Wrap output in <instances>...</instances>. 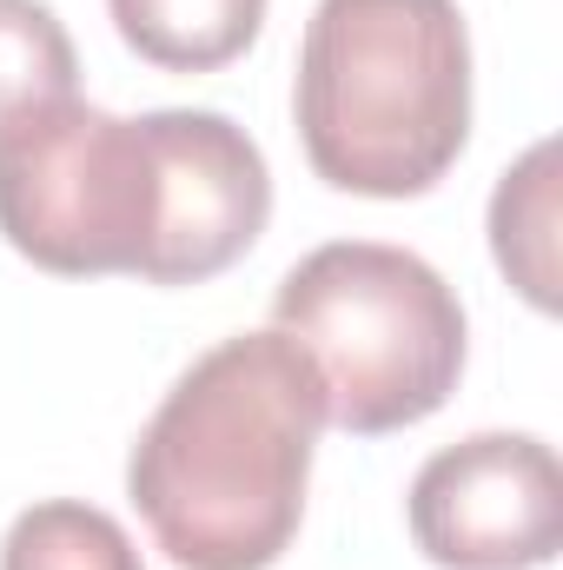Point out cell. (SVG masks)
<instances>
[{"label":"cell","mask_w":563,"mask_h":570,"mask_svg":"<svg viewBox=\"0 0 563 570\" xmlns=\"http://www.w3.org/2000/svg\"><path fill=\"white\" fill-rule=\"evenodd\" d=\"M325 385L273 332L192 358L127 458V498L179 570H273L305 524Z\"/></svg>","instance_id":"obj_1"},{"label":"cell","mask_w":563,"mask_h":570,"mask_svg":"<svg viewBox=\"0 0 563 570\" xmlns=\"http://www.w3.org/2000/svg\"><path fill=\"white\" fill-rule=\"evenodd\" d=\"M298 146L358 199H418L471 140V33L457 0H318L298 40Z\"/></svg>","instance_id":"obj_2"},{"label":"cell","mask_w":563,"mask_h":570,"mask_svg":"<svg viewBox=\"0 0 563 570\" xmlns=\"http://www.w3.org/2000/svg\"><path fill=\"white\" fill-rule=\"evenodd\" d=\"M273 325L312 358L325 425L385 438L431 419L464 379V305L437 266L385 239H332L279 279Z\"/></svg>","instance_id":"obj_3"},{"label":"cell","mask_w":563,"mask_h":570,"mask_svg":"<svg viewBox=\"0 0 563 570\" xmlns=\"http://www.w3.org/2000/svg\"><path fill=\"white\" fill-rule=\"evenodd\" d=\"M0 233L60 279L134 273L159 239V153L140 120L53 100L0 127Z\"/></svg>","instance_id":"obj_4"},{"label":"cell","mask_w":563,"mask_h":570,"mask_svg":"<svg viewBox=\"0 0 563 570\" xmlns=\"http://www.w3.org/2000/svg\"><path fill=\"white\" fill-rule=\"evenodd\" d=\"M437 570H544L563 544L557 451L531 431H477L424 458L405 498Z\"/></svg>","instance_id":"obj_5"},{"label":"cell","mask_w":563,"mask_h":570,"mask_svg":"<svg viewBox=\"0 0 563 570\" xmlns=\"http://www.w3.org/2000/svg\"><path fill=\"white\" fill-rule=\"evenodd\" d=\"M159 153V239L146 253V285H206L239 266L273 219V173L259 140L213 107L146 114Z\"/></svg>","instance_id":"obj_6"},{"label":"cell","mask_w":563,"mask_h":570,"mask_svg":"<svg viewBox=\"0 0 563 570\" xmlns=\"http://www.w3.org/2000/svg\"><path fill=\"white\" fill-rule=\"evenodd\" d=\"M107 13L146 67L166 73H219L266 27V0H107Z\"/></svg>","instance_id":"obj_7"},{"label":"cell","mask_w":563,"mask_h":570,"mask_svg":"<svg viewBox=\"0 0 563 570\" xmlns=\"http://www.w3.org/2000/svg\"><path fill=\"white\" fill-rule=\"evenodd\" d=\"M491 253L537 312H557V146L537 140L491 193Z\"/></svg>","instance_id":"obj_8"},{"label":"cell","mask_w":563,"mask_h":570,"mask_svg":"<svg viewBox=\"0 0 563 570\" xmlns=\"http://www.w3.org/2000/svg\"><path fill=\"white\" fill-rule=\"evenodd\" d=\"M0 570H146L120 518L80 504V498H47L27 504L7 538H0Z\"/></svg>","instance_id":"obj_9"},{"label":"cell","mask_w":563,"mask_h":570,"mask_svg":"<svg viewBox=\"0 0 563 570\" xmlns=\"http://www.w3.org/2000/svg\"><path fill=\"white\" fill-rule=\"evenodd\" d=\"M80 53L47 0H0V127L33 107L73 100Z\"/></svg>","instance_id":"obj_10"}]
</instances>
